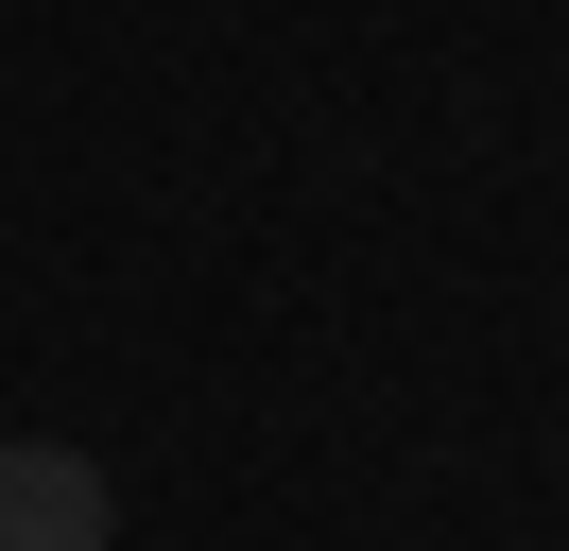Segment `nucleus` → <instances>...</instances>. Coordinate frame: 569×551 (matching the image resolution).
<instances>
[{"label":"nucleus","mask_w":569,"mask_h":551,"mask_svg":"<svg viewBox=\"0 0 569 551\" xmlns=\"http://www.w3.org/2000/svg\"><path fill=\"white\" fill-rule=\"evenodd\" d=\"M104 534H121V482L70 431H0V551H104Z\"/></svg>","instance_id":"1"}]
</instances>
